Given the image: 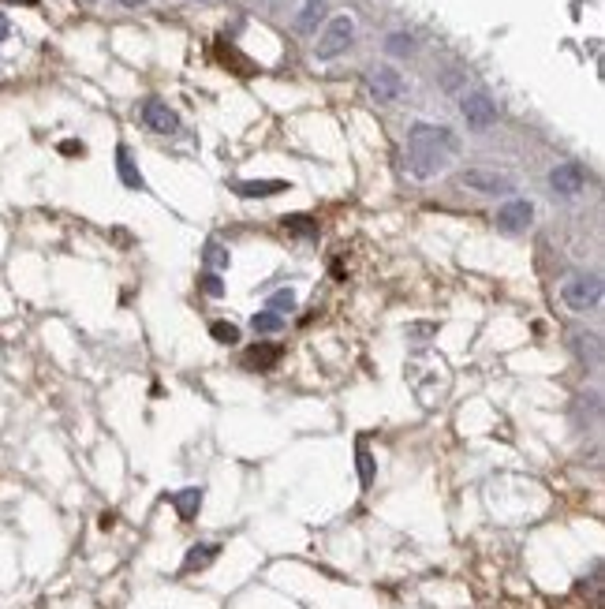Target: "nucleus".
Masks as SVG:
<instances>
[{"label": "nucleus", "mask_w": 605, "mask_h": 609, "mask_svg": "<svg viewBox=\"0 0 605 609\" xmlns=\"http://www.w3.org/2000/svg\"><path fill=\"white\" fill-rule=\"evenodd\" d=\"M460 142L449 128H441V123H412V131H407V172L415 176V180H434L449 169V161L456 157Z\"/></svg>", "instance_id": "nucleus-1"}, {"label": "nucleus", "mask_w": 605, "mask_h": 609, "mask_svg": "<svg viewBox=\"0 0 605 609\" xmlns=\"http://www.w3.org/2000/svg\"><path fill=\"white\" fill-rule=\"evenodd\" d=\"M351 45H355V20L344 12V15L326 20V30L318 34V42H314V57L318 60H336V57H344Z\"/></svg>", "instance_id": "nucleus-2"}, {"label": "nucleus", "mask_w": 605, "mask_h": 609, "mask_svg": "<svg viewBox=\"0 0 605 609\" xmlns=\"http://www.w3.org/2000/svg\"><path fill=\"white\" fill-rule=\"evenodd\" d=\"M561 303H564L568 311H576V314L594 311L598 303H601V277L598 273H576V277H568L561 284Z\"/></svg>", "instance_id": "nucleus-3"}, {"label": "nucleus", "mask_w": 605, "mask_h": 609, "mask_svg": "<svg viewBox=\"0 0 605 609\" xmlns=\"http://www.w3.org/2000/svg\"><path fill=\"white\" fill-rule=\"evenodd\" d=\"M460 113H464L471 131H490L497 123V101L486 91H471V94L460 98Z\"/></svg>", "instance_id": "nucleus-4"}, {"label": "nucleus", "mask_w": 605, "mask_h": 609, "mask_svg": "<svg viewBox=\"0 0 605 609\" xmlns=\"http://www.w3.org/2000/svg\"><path fill=\"white\" fill-rule=\"evenodd\" d=\"M460 184H464L468 191H478V194H490V199H497V194H512L515 191V180L497 169H468L460 172Z\"/></svg>", "instance_id": "nucleus-5"}, {"label": "nucleus", "mask_w": 605, "mask_h": 609, "mask_svg": "<svg viewBox=\"0 0 605 609\" xmlns=\"http://www.w3.org/2000/svg\"><path fill=\"white\" fill-rule=\"evenodd\" d=\"M549 187H554L561 199H579L586 191V169L576 165V161H564V165H557L549 172Z\"/></svg>", "instance_id": "nucleus-6"}, {"label": "nucleus", "mask_w": 605, "mask_h": 609, "mask_svg": "<svg viewBox=\"0 0 605 609\" xmlns=\"http://www.w3.org/2000/svg\"><path fill=\"white\" fill-rule=\"evenodd\" d=\"M530 221H535V206H530L527 199H505L501 206H497V228L508 232V236L523 232Z\"/></svg>", "instance_id": "nucleus-7"}, {"label": "nucleus", "mask_w": 605, "mask_h": 609, "mask_svg": "<svg viewBox=\"0 0 605 609\" xmlns=\"http://www.w3.org/2000/svg\"><path fill=\"white\" fill-rule=\"evenodd\" d=\"M142 123L157 135H176L180 131V116H176V109H169V105L157 101V98H150L146 105H142Z\"/></svg>", "instance_id": "nucleus-8"}, {"label": "nucleus", "mask_w": 605, "mask_h": 609, "mask_svg": "<svg viewBox=\"0 0 605 609\" xmlns=\"http://www.w3.org/2000/svg\"><path fill=\"white\" fill-rule=\"evenodd\" d=\"M370 94L378 98V101H397L404 94V79H400V71L397 67H373L370 71Z\"/></svg>", "instance_id": "nucleus-9"}, {"label": "nucleus", "mask_w": 605, "mask_h": 609, "mask_svg": "<svg viewBox=\"0 0 605 609\" xmlns=\"http://www.w3.org/2000/svg\"><path fill=\"white\" fill-rule=\"evenodd\" d=\"M329 20V4L326 0H302V8L295 15V30L299 34H318V27H322Z\"/></svg>", "instance_id": "nucleus-10"}, {"label": "nucleus", "mask_w": 605, "mask_h": 609, "mask_svg": "<svg viewBox=\"0 0 605 609\" xmlns=\"http://www.w3.org/2000/svg\"><path fill=\"white\" fill-rule=\"evenodd\" d=\"M288 191V180H240L236 194L240 199H273V194Z\"/></svg>", "instance_id": "nucleus-11"}, {"label": "nucleus", "mask_w": 605, "mask_h": 609, "mask_svg": "<svg viewBox=\"0 0 605 609\" xmlns=\"http://www.w3.org/2000/svg\"><path fill=\"white\" fill-rule=\"evenodd\" d=\"M116 172H120V184L123 187H131V191L146 187V180H142V172H138V165L131 161V150L128 146H116Z\"/></svg>", "instance_id": "nucleus-12"}, {"label": "nucleus", "mask_w": 605, "mask_h": 609, "mask_svg": "<svg viewBox=\"0 0 605 609\" xmlns=\"http://www.w3.org/2000/svg\"><path fill=\"white\" fill-rule=\"evenodd\" d=\"M202 486H187V490H180V494H169V501L176 505V512H180V519H194L199 516V509H202Z\"/></svg>", "instance_id": "nucleus-13"}, {"label": "nucleus", "mask_w": 605, "mask_h": 609, "mask_svg": "<svg viewBox=\"0 0 605 609\" xmlns=\"http://www.w3.org/2000/svg\"><path fill=\"white\" fill-rule=\"evenodd\" d=\"M217 553H221V546H217V542L191 546V550H187V561H184V568H180V572H202V568H209L213 561H217Z\"/></svg>", "instance_id": "nucleus-14"}, {"label": "nucleus", "mask_w": 605, "mask_h": 609, "mask_svg": "<svg viewBox=\"0 0 605 609\" xmlns=\"http://www.w3.org/2000/svg\"><path fill=\"white\" fill-rule=\"evenodd\" d=\"M202 258H206V270H209V273H221V270H228V262H232V255H228V247H224V243H217V240H209V243H206Z\"/></svg>", "instance_id": "nucleus-15"}, {"label": "nucleus", "mask_w": 605, "mask_h": 609, "mask_svg": "<svg viewBox=\"0 0 605 609\" xmlns=\"http://www.w3.org/2000/svg\"><path fill=\"white\" fill-rule=\"evenodd\" d=\"M277 360H280V348L277 344H255L251 352H247V367H258V370L277 367Z\"/></svg>", "instance_id": "nucleus-16"}, {"label": "nucleus", "mask_w": 605, "mask_h": 609, "mask_svg": "<svg viewBox=\"0 0 605 609\" xmlns=\"http://www.w3.org/2000/svg\"><path fill=\"white\" fill-rule=\"evenodd\" d=\"M280 225L288 228V232H295V236H302V240H314L318 236V221L307 218V213H288V218H280Z\"/></svg>", "instance_id": "nucleus-17"}, {"label": "nucleus", "mask_w": 605, "mask_h": 609, "mask_svg": "<svg viewBox=\"0 0 605 609\" xmlns=\"http://www.w3.org/2000/svg\"><path fill=\"white\" fill-rule=\"evenodd\" d=\"M251 329H255L258 336H273V333H280V329H284V314L258 311V314L251 318Z\"/></svg>", "instance_id": "nucleus-18"}, {"label": "nucleus", "mask_w": 605, "mask_h": 609, "mask_svg": "<svg viewBox=\"0 0 605 609\" xmlns=\"http://www.w3.org/2000/svg\"><path fill=\"white\" fill-rule=\"evenodd\" d=\"M385 52H389V57H412V52H415V38H412V34H404V30H393L385 38Z\"/></svg>", "instance_id": "nucleus-19"}, {"label": "nucleus", "mask_w": 605, "mask_h": 609, "mask_svg": "<svg viewBox=\"0 0 605 609\" xmlns=\"http://www.w3.org/2000/svg\"><path fill=\"white\" fill-rule=\"evenodd\" d=\"M295 303H299V296H295L292 289H280V292H273L270 299H265V311H273V314H288V311H295Z\"/></svg>", "instance_id": "nucleus-20"}, {"label": "nucleus", "mask_w": 605, "mask_h": 609, "mask_svg": "<svg viewBox=\"0 0 605 609\" xmlns=\"http://www.w3.org/2000/svg\"><path fill=\"white\" fill-rule=\"evenodd\" d=\"M355 463H359V486L370 490L373 486V456H370V449L363 441H359V449H355Z\"/></svg>", "instance_id": "nucleus-21"}, {"label": "nucleus", "mask_w": 605, "mask_h": 609, "mask_svg": "<svg viewBox=\"0 0 605 609\" xmlns=\"http://www.w3.org/2000/svg\"><path fill=\"white\" fill-rule=\"evenodd\" d=\"M572 344H576V352L583 355V360H586V352H591V363H598V360H601V352H598V348H601V340H598L594 333H576V336H572Z\"/></svg>", "instance_id": "nucleus-22"}, {"label": "nucleus", "mask_w": 605, "mask_h": 609, "mask_svg": "<svg viewBox=\"0 0 605 609\" xmlns=\"http://www.w3.org/2000/svg\"><path fill=\"white\" fill-rule=\"evenodd\" d=\"M209 336L217 340V344H240V326H232V321H213Z\"/></svg>", "instance_id": "nucleus-23"}, {"label": "nucleus", "mask_w": 605, "mask_h": 609, "mask_svg": "<svg viewBox=\"0 0 605 609\" xmlns=\"http://www.w3.org/2000/svg\"><path fill=\"white\" fill-rule=\"evenodd\" d=\"M199 284H202V292H206L209 299H221V296H224V281H221V273H209V270H206Z\"/></svg>", "instance_id": "nucleus-24"}, {"label": "nucleus", "mask_w": 605, "mask_h": 609, "mask_svg": "<svg viewBox=\"0 0 605 609\" xmlns=\"http://www.w3.org/2000/svg\"><path fill=\"white\" fill-rule=\"evenodd\" d=\"M60 154H82V142H60Z\"/></svg>", "instance_id": "nucleus-25"}, {"label": "nucleus", "mask_w": 605, "mask_h": 609, "mask_svg": "<svg viewBox=\"0 0 605 609\" xmlns=\"http://www.w3.org/2000/svg\"><path fill=\"white\" fill-rule=\"evenodd\" d=\"M8 34H12V23H8V15H4V12H0V42H4V38H8Z\"/></svg>", "instance_id": "nucleus-26"}, {"label": "nucleus", "mask_w": 605, "mask_h": 609, "mask_svg": "<svg viewBox=\"0 0 605 609\" xmlns=\"http://www.w3.org/2000/svg\"><path fill=\"white\" fill-rule=\"evenodd\" d=\"M255 4H258V8H270V12H277V8L284 4V0H255Z\"/></svg>", "instance_id": "nucleus-27"}, {"label": "nucleus", "mask_w": 605, "mask_h": 609, "mask_svg": "<svg viewBox=\"0 0 605 609\" xmlns=\"http://www.w3.org/2000/svg\"><path fill=\"white\" fill-rule=\"evenodd\" d=\"M120 4H123V8H142L146 0H120Z\"/></svg>", "instance_id": "nucleus-28"}, {"label": "nucleus", "mask_w": 605, "mask_h": 609, "mask_svg": "<svg viewBox=\"0 0 605 609\" xmlns=\"http://www.w3.org/2000/svg\"><path fill=\"white\" fill-rule=\"evenodd\" d=\"M4 4H38V0H4Z\"/></svg>", "instance_id": "nucleus-29"}]
</instances>
